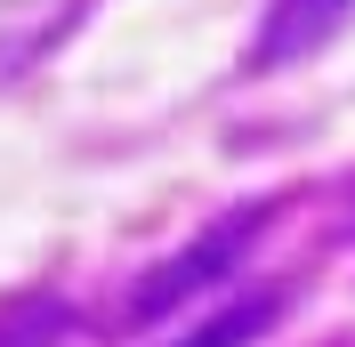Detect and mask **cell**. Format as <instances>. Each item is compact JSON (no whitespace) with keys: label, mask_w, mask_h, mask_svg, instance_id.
Masks as SVG:
<instances>
[{"label":"cell","mask_w":355,"mask_h":347,"mask_svg":"<svg viewBox=\"0 0 355 347\" xmlns=\"http://www.w3.org/2000/svg\"><path fill=\"white\" fill-rule=\"evenodd\" d=\"M259 218H266V210H234V218H218L202 242H186L178 259H162L154 275L130 291V315H137V323H162V315H170V307H186L194 291L226 282V266L243 259V251H250V235H259Z\"/></svg>","instance_id":"cell-1"},{"label":"cell","mask_w":355,"mask_h":347,"mask_svg":"<svg viewBox=\"0 0 355 347\" xmlns=\"http://www.w3.org/2000/svg\"><path fill=\"white\" fill-rule=\"evenodd\" d=\"M81 8L89 0H0V89L41 65L49 49L81 24Z\"/></svg>","instance_id":"cell-2"},{"label":"cell","mask_w":355,"mask_h":347,"mask_svg":"<svg viewBox=\"0 0 355 347\" xmlns=\"http://www.w3.org/2000/svg\"><path fill=\"white\" fill-rule=\"evenodd\" d=\"M347 17H355V0H275L266 24H259V41H250V65H299V57H315Z\"/></svg>","instance_id":"cell-3"},{"label":"cell","mask_w":355,"mask_h":347,"mask_svg":"<svg viewBox=\"0 0 355 347\" xmlns=\"http://www.w3.org/2000/svg\"><path fill=\"white\" fill-rule=\"evenodd\" d=\"M275 315H283V299H275V291H250V299L218 307L210 323H194V331H186L178 347H250V339H259L266 323H275Z\"/></svg>","instance_id":"cell-4"}]
</instances>
